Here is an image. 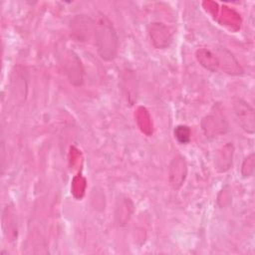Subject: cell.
<instances>
[{"instance_id": "1", "label": "cell", "mask_w": 255, "mask_h": 255, "mask_svg": "<svg viewBox=\"0 0 255 255\" xmlns=\"http://www.w3.org/2000/svg\"><path fill=\"white\" fill-rule=\"evenodd\" d=\"M95 39L99 56L104 61H112L119 50V37L109 18L100 13L95 21Z\"/></svg>"}, {"instance_id": "2", "label": "cell", "mask_w": 255, "mask_h": 255, "mask_svg": "<svg viewBox=\"0 0 255 255\" xmlns=\"http://www.w3.org/2000/svg\"><path fill=\"white\" fill-rule=\"evenodd\" d=\"M71 37L78 42L89 41L95 36V21L87 15H76L70 23Z\"/></svg>"}, {"instance_id": "3", "label": "cell", "mask_w": 255, "mask_h": 255, "mask_svg": "<svg viewBox=\"0 0 255 255\" xmlns=\"http://www.w3.org/2000/svg\"><path fill=\"white\" fill-rule=\"evenodd\" d=\"M233 109L238 124L248 133L253 134L255 131L254 109L244 100L236 98L233 101Z\"/></svg>"}, {"instance_id": "4", "label": "cell", "mask_w": 255, "mask_h": 255, "mask_svg": "<svg viewBox=\"0 0 255 255\" xmlns=\"http://www.w3.org/2000/svg\"><path fill=\"white\" fill-rule=\"evenodd\" d=\"M64 68L70 83L76 87L84 82V69L79 56L74 51H68L65 56Z\"/></svg>"}, {"instance_id": "5", "label": "cell", "mask_w": 255, "mask_h": 255, "mask_svg": "<svg viewBox=\"0 0 255 255\" xmlns=\"http://www.w3.org/2000/svg\"><path fill=\"white\" fill-rule=\"evenodd\" d=\"M187 174V164L185 158L181 155H177L172 159L168 168V180L170 186L177 190L179 189L186 177Z\"/></svg>"}, {"instance_id": "6", "label": "cell", "mask_w": 255, "mask_h": 255, "mask_svg": "<svg viewBox=\"0 0 255 255\" xmlns=\"http://www.w3.org/2000/svg\"><path fill=\"white\" fill-rule=\"evenodd\" d=\"M148 34L152 44L157 49L167 48L172 41L170 30L162 23H151L148 27Z\"/></svg>"}, {"instance_id": "7", "label": "cell", "mask_w": 255, "mask_h": 255, "mask_svg": "<svg viewBox=\"0 0 255 255\" xmlns=\"http://www.w3.org/2000/svg\"><path fill=\"white\" fill-rule=\"evenodd\" d=\"M202 129L206 136H217L228 130V124L225 119L219 115H209L202 120Z\"/></svg>"}, {"instance_id": "8", "label": "cell", "mask_w": 255, "mask_h": 255, "mask_svg": "<svg viewBox=\"0 0 255 255\" xmlns=\"http://www.w3.org/2000/svg\"><path fill=\"white\" fill-rule=\"evenodd\" d=\"M232 155H233V144L231 142L225 144L221 150H219L216 157V169L220 172L228 170L232 164Z\"/></svg>"}, {"instance_id": "9", "label": "cell", "mask_w": 255, "mask_h": 255, "mask_svg": "<svg viewBox=\"0 0 255 255\" xmlns=\"http://www.w3.org/2000/svg\"><path fill=\"white\" fill-rule=\"evenodd\" d=\"M196 57L199 61V63L206 69L216 72L219 69V62L216 54H212L210 51L206 50H198L196 53Z\"/></svg>"}, {"instance_id": "10", "label": "cell", "mask_w": 255, "mask_h": 255, "mask_svg": "<svg viewBox=\"0 0 255 255\" xmlns=\"http://www.w3.org/2000/svg\"><path fill=\"white\" fill-rule=\"evenodd\" d=\"M191 130L187 126H177L174 128V136L180 143H187L190 139Z\"/></svg>"}, {"instance_id": "11", "label": "cell", "mask_w": 255, "mask_h": 255, "mask_svg": "<svg viewBox=\"0 0 255 255\" xmlns=\"http://www.w3.org/2000/svg\"><path fill=\"white\" fill-rule=\"evenodd\" d=\"M247 169L245 173L243 174L244 177L251 176L254 172V153H251L247 158H245L243 164H242V171Z\"/></svg>"}]
</instances>
